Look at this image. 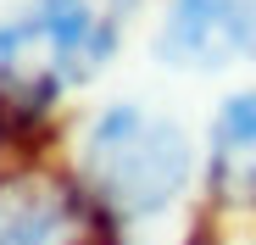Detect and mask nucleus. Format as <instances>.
<instances>
[{"label": "nucleus", "mask_w": 256, "mask_h": 245, "mask_svg": "<svg viewBox=\"0 0 256 245\" xmlns=\"http://www.w3.org/2000/svg\"><path fill=\"white\" fill-rule=\"evenodd\" d=\"M156 56L184 72L256 62V0H167Z\"/></svg>", "instance_id": "3"}, {"label": "nucleus", "mask_w": 256, "mask_h": 245, "mask_svg": "<svg viewBox=\"0 0 256 245\" xmlns=\"http://www.w3.org/2000/svg\"><path fill=\"white\" fill-rule=\"evenodd\" d=\"M195 145L178 117H167L140 100L106 106L78 145V178L100 212L117 223H145L167 212L190 190Z\"/></svg>", "instance_id": "2"}, {"label": "nucleus", "mask_w": 256, "mask_h": 245, "mask_svg": "<svg viewBox=\"0 0 256 245\" xmlns=\"http://www.w3.org/2000/svg\"><path fill=\"white\" fill-rule=\"evenodd\" d=\"M134 0H34L0 22V100L12 112H45L84 90L117 56V34Z\"/></svg>", "instance_id": "1"}, {"label": "nucleus", "mask_w": 256, "mask_h": 245, "mask_svg": "<svg viewBox=\"0 0 256 245\" xmlns=\"http://www.w3.org/2000/svg\"><path fill=\"white\" fill-rule=\"evenodd\" d=\"M0 245H78V200L50 178H6Z\"/></svg>", "instance_id": "4"}, {"label": "nucleus", "mask_w": 256, "mask_h": 245, "mask_svg": "<svg viewBox=\"0 0 256 245\" xmlns=\"http://www.w3.org/2000/svg\"><path fill=\"white\" fill-rule=\"evenodd\" d=\"M206 178L228 206L256 200V90H240L218 106L206 140Z\"/></svg>", "instance_id": "5"}]
</instances>
